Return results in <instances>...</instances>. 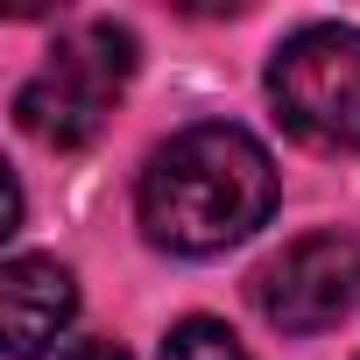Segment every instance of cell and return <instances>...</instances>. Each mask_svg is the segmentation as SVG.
I'll use <instances>...</instances> for the list:
<instances>
[{"label": "cell", "instance_id": "6da1fadb", "mask_svg": "<svg viewBox=\"0 0 360 360\" xmlns=\"http://www.w3.org/2000/svg\"><path fill=\"white\" fill-rule=\"evenodd\" d=\"M141 233L169 255H219L276 212V162L248 127L205 120L162 141L141 169Z\"/></svg>", "mask_w": 360, "mask_h": 360}, {"label": "cell", "instance_id": "7a4b0ae2", "mask_svg": "<svg viewBox=\"0 0 360 360\" xmlns=\"http://www.w3.org/2000/svg\"><path fill=\"white\" fill-rule=\"evenodd\" d=\"M127 78H134V36L120 22H71L50 43L43 71L15 92V120L43 148H85L106 127Z\"/></svg>", "mask_w": 360, "mask_h": 360}, {"label": "cell", "instance_id": "3957f363", "mask_svg": "<svg viewBox=\"0 0 360 360\" xmlns=\"http://www.w3.org/2000/svg\"><path fill=\"white\" fill-rule=\"evenodd\" d=\"M276 120L311 148H360V29L311 22L269 57Z\"/></svg>", "mask_w": 360, "mask_h": 360}, {"label": "cell", "instance_id": "277c9868", "mask_svg": "<svg viewBox=\"0 0 360 360\" xmlns=\"http://www.w3.org/2000/svg\"><path fill=\"white\" fill-rule=\"evenodd\" d=\"M255 311L276 332H325L332 318L353 311L360 297V233L332 226V233H304L283 255H269L248 283Z\"/></svg>", "mask_w": 360, "mask_h": 360}, {"label": "cell", "instance_id": "5b68a950", "mask_svg": "<svg viewBox=\"0 0 360 360\" xmlns=\"http://www.w3.org/2000/svg\"><path fill=\"white\" fill-rule=\"evenodd\" d=\"M0 304H8V353H15V360H43L50 339L71 325L78 290H71V269H64V262H50V255H15L8 276H0Z\"/></svg>", "mask_w": 360, "mask_h": 360}, {"label": "cell", "instance_id": "8992f818", "mask_svg": "<svg viewBox=\"0 0 360 360\" xmlns=\"http://www.w3.org/2000/svg\"><path fill=\"white\" fill-rule=\"evenodd\" d=\"M162 360H255L226 325H212V318H184L169 339H162Z\"/></svg>", "mask_w": 360, "mask_h": 360}, {"label": "cell", "instance_id": "52a82bcc", "mask_svg": "<svg viewBox=\"0 0 360 360\" xmlns=\"http://www.w3.org/2000/svg\"><path fill=\"white\" fill-rule=\"evenodd\" d=\"M64 360H127V353H120L113 339H71V346H64Z\"/></svg>", "mask_w": 360, "mask_h": 360}]
</instances>
